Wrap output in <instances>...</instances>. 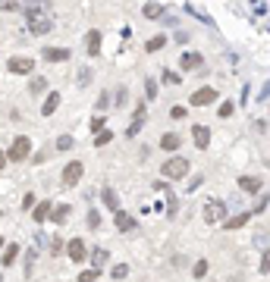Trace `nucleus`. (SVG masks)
Wrapping results in <instances>:
<instances>
[{"mask_svg":"<svg viewBox=\"0 0 270 282\" xmlns=\"http://www.w3.org/2000/svg\"><path fill=\"white\" fill-rule=\"evenodd\" d=\"M160 176L164 179H170V182H179V179L189 176V160L185 157H170V160H164V166H160Z\"/></svg>","mask_w":270,"mask_h":282,"instance_id":"f257e3e1","label":"nucleus"},{"mask_svg":"<svg viewBox=\"0 0 270 282\" xmlns=\"http://www.w3.org/2000/svg\"><path fill=\"white\" fill-rule=\"evenodd\" d=\"M29 154H32V138H29V135H16L13 144H10V151H6V160H10V163H25Z\"/></svg>","mask_w":270,"mask_h":282,"instance_id":"f03ea898","label":"nucleus"},{"mask_svg":"<svg viewBox=\"0 0 270 282\" xmlns=\"http://www.w3.org/2000/svg\"><path fill=\"white\" fill-rule=\"evenodd\" d=\"M66 257H69L72 263H85V260L91 257L85 238H69V242H66Z\"/></svg>","mask_w":270,"mask_h":282,"instance_id":"7ed1b4c3","label":"nucleus"},{"mask_svg":"<svg viewBox=\"0 0 270 282\" xmlns=\"http://www.w3.org/2000/svg\"><path fill=\"white\" fill-rule=\"evenodd\" d=\"M226 213H230V207H226V204L223 201H207L204 204V223H210V226H214V223H226Z\"/></svg>","mask_w":270,"mask_h":282,"instance_id":"20e7f679","label":"nucleus"},{"mask_svg":"<svg viewBox=\"0 0 270 282\" xmlns=\"http://www.w3.org/2000/svg\"><path fill=\"white\" fill-rule=\"evenodd\" d=\"M85 176V166H82V160H69V163L63 166V173H60V179H63V185L66 188H72V185H79V179Z\"/></svg>","mask_w":270,"mask_h":282,"instance_id":"39448f33","label":"nucleus"},{"mask_svg":"<svg viewBox=\"0 0 270 282\" xmlns=\"http://www.w3.org/2000/svg\"><path fill=\"white\" fill-rule=\"evenodd\" d=\"M6 69H10L13 75H32L35 60H32V57H10V60H6Z\"/></svg>","mask_w":270,"mask_h":282,"instance_id":"423d86ee","label":"nucleus"},{"mask_svg":"<svg viewBox=\"0 0 270 282\" xmlns=\"http://www.w3.org/2000/svg\"><path fill=\"white\" fill-rule=\"evenodd\" d=\"M214 100H217V88L204 85V88H198V91L189 97V104H192V107H207V104H214Z\"/></svg>","mask_w":270,"mask_h":282,"instance_id":"0eeeda50","label":"nucleus"},{"mask_svg":"<svg viewBox=\"0 0 270 282\" xmlns=\"http://www.w3.org/2000/svg\"><path fill=\"white\" fill-rule=\"evenodd\" d=\"M69 57H72L69 47H44L41 50V60H44V63H66Z\"/></svg>","mask_w":270,"mask_h":282,"instance_id":"6e6552de","label":"nucleus"},{"mask_svg":"<svg viewBox=\"0 0 270 282\" xmlns=\"http://www.w3.org/2000/svg\"><path fill=\"white\" fill-rule=\"evenodd\" d=\"M113 226H116V232H132V229H138V219L132 213L120 210V213H113Z\"/></svg>","mask_w":270,"mask_h":282,"instance_id":"1a4fd4ad","label":"nucleus"},{"mask_svg":"<svg viewBox=\"0 0 270 282\" xmlns=\"http://www.w3.org/2000/svg\"><path fill=\"white\" fill-rule=\"evenodd\" d=\"M182 148V135L179 132H167V135H160V151H167V154H173L176 157V151Z\"/></svg>","mask_w":270,"mask_h":282,"instance_id":"9d476101","label":"nucleus"},{"mask_svg":"<svg viewBox=\"0 0 270 282\" xmlns=\"http://www.w3.org/2000/svg\"><path fill=\"white\" fill-rule=\"evenodd\" d=\"M201 66H204V54H182V57H179V69H182V72L201 69Z\"/></svg>","mask_w":270,"mask_h":282,"instance_id":"9b49d317","label":"nucleus"},{"mask_svg":"<svg viewBox=\"0 0 270 282\" xmlns=\"http://www.w3.org/2000/svg\"><path fill=\"white\" fill-rule=\"evenodd\" d=\"M88 260H91V270L101 273L107 263H110V251H107V248H91V257Z\"/></svg>","mask_w":270,"mask_h":282,"instance_id":"f8f14e48","label":"nucleus"},{"mask_svg":"<svg viewBox=\"0 0 270 282\" xmlns=\"http://www.w3.org/2000/svg\"><path fill=\"white\" fill-rule=\"evenodd\" d=\"M50 213H54V201H38L35 210H32V219H35V223H47Z\"/></svg>","mask_w":270,"mask_h":282,"instance_id":"ddd939ff","label":"nucleus"},{"mask_svg":"<svg viewBox=\"0 0 270 282\" xmlns=\"http://www.w3.org/2000/svg\"><path fill=\"white\" fill-rule=\"evenodd\" d=\"M101 29H91L88 35H85V50H88V57H101Z\"/></svg>","mask_w":270,"mask_h":282,"instance_id":"4468645a","label":"nucleus"},{"mask_svg":"<svg viewBox=\"0 0 270 282\" xmlns=\"http://www.w3.org/2000/svg\"><path fill=\"white\" fill-rule=\"evenodd\" d=\"M192 138H195V148H198V151H207L210 129H207V125H192Z\"/></svg>","mask_w":270,"mask_h":282,"instance_id":"2eb2a0df","label":"nucleus"},{"mask_svg":"<svg viewBox=\"0 0 270 282\" xmlns=\"http://www.w3.org/2000/svg\"><path fill=\"white\" fill-rule=\"evenodd\" d=\"M50 29H54V22H50L47 16H35V19H29V31H32V35H47Z\"/></svg>","mask_w":270,"mask_h":282,"instance_id":"dca6fc26","label":"nucleus"},{"mask_svg":"<svg viewBox=\"0 0 270 282\" xmlns=\"http://www.w3.org/2000/svg\"><path fill=\"white\" fill-rule=\"evenodd\" d=\"M101 201H104V207L107 210H113V213H120V194L113 191V188H101Z\"/></svg>","mask_w":270,"mask_h":282,"instance_id":"f3484780","label":"nucleus"},{"mask_svg":"<svg viewBox=\"0 0 270 282\" xmlns=\"http://www.w3.org/2000/svg\"><path fill=\"white\" fill-rule=\"evenodd\" d=\"M261 185H264V182H261L258 176H239V188H242L245 194H258Z\"/></svg>","mask_w":270,"mask_h":282,"instance_id":"a211bd4d","label":"nucleus"},{"mask_svg":"<svg viewBox=\"0 0 270 282\" xmlns=\"http://www.w3.org/2000/svg\"><path fill=\"white\" fill-rule=\"evenodd\" d=\"M69 217H72V207H69V204H54V213H50L54 226H63Z\"/></svg>","mask_w":270,"mask_h":282,"instance_id":"6ab92c4d","label":"nucleus"},{"mask_svg":"<svg viewBox=\"0 0 270 282\" xmlns=\"http://www.w3.org/2000/svg\"><path fill=\"white\" fill-rule=\"evenodd\" d=\"M251 219V213L248 210H242V213H236V217H226V223H223V229L226 232H233V229H242Z\"/></svg>","mask_w":270,"mask_h":282,"instance_id":"aec40b11","label":"nucleus"},{"mask_svg":"<svg viewBox=\"0 0 270 282\" xmlns=\"http://www.w3.org/2000/svg\"><path fill=\"white\" fill-rule=\"evenodd\" d=\"M57 107H60V94H57V91H50L47 97H44V104H41V116L57 113Z\"/></svg>","mask_w":270,"mask_h":282,"instance_id":"412c9836","label":"nucleus"},{"mask_svg":"<svg viewBox=\"0 0 270 282\" xmlns=\"http://www.w3.org/2000/svg\"><path fill=\"white\" fill-rule=\"evenodd\" d=\"M16 257H19V245H16V242H10V245L3 248V254H0V263H3V267H13V263H16Z\"/></svg>","mask_w":270,"mask_h":282,"instance_id":"4be33fe9","label":"nucleus"},{"mask_svg":"<svg viewBox=\"0 0 270 282\" xmlns=\"http://www.w3.org/2000/svg\"><path fill=\"white\" fill-rule=\"evenodd\" d=\"M141 123H145V104L135 107V119H132L129 129H126V135H138V132H141Z\"/></svg>","mask_w":270,"mask_h":282,"instance_id":"5701e85b","label":"nucleus"},{"mask_svg":"<svg viewBox=\"0 0 270 282\" xmlns=\"http://www.w3.org/2000/svg\"><path fill=\"white\" fill-rule=\"evenodd\" d=\"M44 91H47V79H44V75H35V79L29 82V94H32V97H38V94H44Z\"/></svg>","mask_w":270,"mask_h":282,"instance_id":"b1692460","label":"nucleus"},{"mask_svg":"<svg viewBox=\"0 0 270 282\" xmlns=\"http://www.w3.org/2000/svg\"><path fill=\"white\" fill-rule=\"evenodd\" d=\"M207 270H210V263L201 257V260H195V267H192V279H204L207 276Z\"/></svg>","mask_w":270,"mask_h":282,"instance_id":"393cba45","label":"nucleus"},{"mask_svg":"<svg viewBox=\"0 0 270 282\" xmlns=\"http://www.w3.org/2000/svg\"><path fill=\"white\" fill-rule=\"evenodd\" d=\"M164 44H167V38L164 35H154V38H148L145 50H148V54H154V50H164Z\"/></svg>","mask_w":270,"mask_h":282,"instance_id":"a878e982","label":"nucleus"},{"mask_svg":"<svg viewBox=\"0 0 270 282\" xmlns=\"http://www.w3.org/2000/svg\"><path fill=\"white\" fill-rule=\"evenodd\" d=\"M126 276H129V263H116V267L110 270V279H116V282H123Z\"/></svg>","mask_w":270,"mask_h":282,"instance_id":"bb28decb","label":"nucleus"},{"mask_svg":"<svg viewBox=\"0 0 270 282\" xmlns=\"http://www.w3.org/2000/svg\"><path fill=\"white\" fill-rule=\"evenodd\" d=\"M57 151H72L75 148V141H72V135H60V138H57V144H54Z\"/></svg>","mask_w":270,"mask_h":282,"instance_id":"cd10ccee","label":"nucleus"},{"mask_svg":"<svg viewBox=\"0 0 270 282\" xmlns=\"http://www.w3.org/2000/svg\"><path fill=\"white\" fill-rule=\"evenodd\" d=\"M85 223H88V229H95V232H98V229H101V213H98L95 207H91V210H88V217H85Z\"/></svg>","mask_w":270,"mask_h":282,"instance_id":"c85d7f7f","label":"nucleus"},{"mask_svg":"<svg viewBox=\"0 0 270 282\" xmlns=\"http://www.w3.org/2000/svg\"><path fill=\"white\" fill-rule=\"evenodd\" d=\"M63 251H66V242L60 235H54V238H50V254H63Z\"/></svg>","mask_w":270,"mask_h":282,"instance_id":"c756f323","label":"nucleus"},{"mask_svg":"<svg viewBox=\"0 0 270 282\" xmlns=\"http://www.w3.org/2000/svg\"><path fill=\"white\" fill-rule=\"evenodd\" d=\"M261 276H267L270 273V251H261V267H258Z\"/></svg>","mask_w":270,"mask_h":282,"instance_id":"7c9ffc66","label":"nucleus"},{"mask_svg":"<svg viewBox=\"0 0 270 282\" xmlns=\"http://www.w3.org/2000/svg\"><path fill=\"white\" fill-rule=\"evenodd\" d=\"M35 204H38V198H35L32 191H25V194H22V210H35Z\"/></svg>","mask_w":270,"mask_h":282,"instance_id":"2f4dec72","label":"nucleus"},{"mask_svg":"<svg viewBox=\"0 0 270 282\" xmlns=\"http://www.w3.org/2000/svg\"><path fill=\"white\" fill-rule=\"evenodd\" d=\"M157 91H160V88H157V82H154V79H148V82H145V94H148V100H154V97H157Z\"/></svg>","mask_w":270,"mask_h":282,"instance_id":"473e14b6","label":"nucleus"},{"mask_svg":"<svg viewBox=\"0 0 270 282\" xmlns=\"http://www.w3.org/2000/svg\"><path fill=\"white\" fill-rule=\"evenodd\" d=\"M110 141H113V132H107V129H104V132H101L98 138H95V144H98V148H104V144H110Z\"/></svg>","mask_w":270,"mask_h":282,"instance_id":"72a5a7b5","label":"nucleus"},{"mask_svg":"<svg viewBox=\"0 0 270 282\" xmlns=\"http://www.w3.org/2000/svg\"><path fill=\"white\" fill-rule=\"evenodd\" d=\"M98 276H101L98 270H82V273H79V282H95Z\"/></svg>","mask_w":270,"mask_h":282,"instance_id":"f704fd0d","label":"nucleus"},{"mask_svg":"<svg viewBox=\"0 0 270 282\" xmlns=\"http://www.w3.org/2000/svg\"><path fill=\"white\" fill-rule=\"evenodd\" d=\"M91 132H95V138L104 132V116H95V119H91Z\"/></svg>","mask_w":270,"mask_h":282,"instance_id":"c9c22d12","label":"nucleus"},{"mask_svg":"<svg viewBox=\"0 0 270 282\" xmlns=\"http://www.w3.org/2000/svg\"><path fill=\"white\" fill-rule=\"evenodd\" d=\"M98 110H107V107H110V94H107V91H101V97H98V104H95Z\"/></svg>","mask_w":270,"mask_h":282,"instance_id":"e433bc0d","label":"nucleus"},{"mask_svg":"<svg viewBox=\"0 0 270 282\" xmlns=\"http://www.w3.org/2000/svg\"><path fill=\"white\" fill-rule=\"evenodd\" d=\"M160 13H164V6H145V16H148V19H154V16H160Z\"/></svg>","mask_w":270,"mask_h":282,"instance_id":"4c0bfd02","label":"nucleus"},{"mask_svg":"<svg viewBox=\"0 0 270 282\" xmlns=\"http://www.w3.org/2000/svg\"><path fill=\"white\" fill-rule=\"evenodd\" d=\"M164 82H167V85H179L182 79H179L176 72H170V69H167V72H164Z\"/></svg>","mask_w":270,"mask_h":282,"instance_id":"58836bf2","label":"nucleus"},{"mask_svg":"<svg viewBox=\"0 0 270 282\" xmlns=\"http://www.w3.org/2000/svg\"><path fill=\"white\" fill-rule=\"evenodd\" d=\"M185 113H189L185 107H173V110H170V116H173V119H185Z\"/></svg>","mask_w":270,"mask_h":282,"instance_id":"ea45409f","label":"nucleus"},{"mask_svg":"<svg viewBox=\"0 0 270 282\" xmlns=\"http://www.w3.org/2000/svg\"><path fill=\"white\" fill-rule=\"evenodd\" d=\"M91 82V69H82L79 72V85H88Z\"/></svg>","mask_w":270,"mask_h":282,"instance_id":"a19ab883","label":"nucleus"},{"mask_svg":"<svg viewBox=\"0 0 270 282\" xmlns=\"http://www.w3.org/2000/svg\"><path fill=\"white\" fill-rule=\"evenodd\" d=\"M233 110H236L233 104H223V107H220V116H223V119H226V116H233Z\"/></svg>","mask_w":270,"mask_h":282,"instance_id":"79ce46f5","label":"nucleus"},{"mask_svg":"<svg viewBox=\"0 0 270 282\" xmlns=\"http://www.w3.org/2000/svg\"><path fill=\"white\" fill-rule=\"evenodd\" d=\"M6 163H10V160H6V154L0 151V169H6Z\"/></svg>","mask_w":270,"mask_h":282,"instance_id":"37998d69","label":"nucleus"},{"mask_svg":"<svg viewBox=\"0 0 270 282\" xmlns=\"http://www.w3.org/2000/svg\"><path fill=\"white\" fill-rule=\"evenodd\" d=\"M0 251H3V235H0Z\"/></svg>","mask_w":270,"mask_h":282,"instance_id":"c03bdc74","label":"nucleus"}]
</instances>
